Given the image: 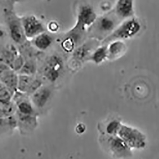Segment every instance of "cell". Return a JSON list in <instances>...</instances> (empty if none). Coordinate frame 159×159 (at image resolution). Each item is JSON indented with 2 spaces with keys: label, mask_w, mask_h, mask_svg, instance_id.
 <instances>
[{
  "label": "cell",
  "mask_w": 159,
  "mask_h": 159,
  "mask_svg": "<svg viewBox=\"0 0 159 159\" xmlns=\"http://www.w3.org/2000/svg\"><path fill=\"white\" fill-rule=\"evenodd\" d=\"M25 62V61L24 57L19 54L9 66L12 70L18 73L24 66Z\"/></svg>",
  "instance_id": "603a6c76"
},
{
  "label": "cell",
  "mask_w": 159,
  "mask_h": 159,
  "mask_svg": "<svg viewBox=\"0 0 159 159\" xmlns=\"http://www.w3.org/2000/svg\"><path fill=\"white\" fill-rule=\"evenodd\" d=\"M115 10L117 16L120 17L129 18L133 16V1L131 0H120L116 4Z\"/></svg>",
  "instance_id": "30bf717a"
},
{
  "label": "cell",
  "mask_w": 159,
  "mask_h": 159,
  "mask_svg": "<svg viewBox=\"0 0 159 159\" xmlns=\"http://www.w3.org/2000/svg\"><path fill=\"white\" fill-rule=\"evenodd\" d=\"M85 127L83 124L78 125L77 127V129L78 133H82L84 132L85 129Z\"/></svg>",
  "instance_id": "d4e9b609"
},
{
  "label": "cell",
  "mask_w": 159,
  "mask_h": 159,
  "mask_svg": "<svg viewBox=\"0 0 159 159\" xmlns=\"http://www.w3.org/2000/svg\"><path fill=\"white\" fill-rule=\"evenodd\" d=\"M106 136L107 147L114 157L117 159H126L132 156L131 148L119 136Z\"/></svg>",
  "instance_id": "277c9868"
},
{
  "label": "cell",
  "mask_w": 159,
  "mask_h": 159,
  "mask_svg": "<svg viewBox=\"0 0 159 159\" xmlns=\"http://www.w3.org/2000/svg\"><path fill=\"white\" fill-rule=\"evenodd\" d=\"M89 44L85 43L75 51L74 56L78 60H83L88 56L89 52L91 51V50L89 49Z\"/></svg>",
  "instance_id": "7402d4cb"
},
{
  "label": "cell",
  "mask_w": 159,
  "mask_h": 159,
  "mask_svg": "<svg viewBox=\"0 0 159 159\" xmlns=\"http://www.w3.org/2000/svg\"><path fill=\"white\" fill-rule=\"evenodd\" d=\"M37 71V65L35 61L32 59L25 61L24 66L21 70L18 73L19 75L33 76L36 73Z\"/></svg>",
  "instance_id": "ac0fdd59"
},
{
  "label": "cell",
  "mask_w": 159,
  "mask_h": 159,
  "mask_svg": "<svg viewBox=\"0 0 159 159\" xmlns=\"http://www.w3.org/2000/svg\"><path fill=\"white\" fill-rule=\"evenodd\" d=\"M8 26L11 37L16 43L23 44L26 40L22 21L14 16L8 20Z\"/></svg>",
  "instance_id": "ba28073f"
},
{
  "label": "cell",
  "mask_w": 159,
  "mask_h": 159,
  "mask_svg": "<svg viewBox=\"0 0 159 159\" xmlns=\"http://www.w3.org/2000/svg\"><path fill=\"white\" fill-rule=\"evenodd\" d=\"M16 91L1 83L0 84V101L1 104H6L11 101Z\"/></svg>",
  "instance_id": "2e32d148"
},
{
  "label": "cell",
  "mask_w": 159,
  "mask_h": 159,
  "mask_svg": "<svg viewBox=\"0 0 159 159\" xmlns=\"http://www.w3.org/2000/svg\"><path fill=\"white\" fill-rule=\"evenodd\" d=\"M110 6H109V3H107V2H104L102 4L101 6V9H102L103 11L108 10L110 9Z\"/></svg>",
  "instance_id": "484cf974"
},
{
  "label": "cell",
  "mask_w": 159,
  "mask_h": 159,
  "mask_svg": "<svg viewBox=\"0 0 159 159\" xmlns=\"http://www.w3.org/2000/svg\"><path fill=\"white\" fill-rule=\"evenodd\" d=\"M35 79L33 76L19 75L17 91L27 95H30Z\"/></svg>",
  "instance_id": "4fadbf2b"
},
{
  "label": "cell",
  "mask_w": 159,
  "mask_h": 159,
  "mask_svg": "<svg viewBox=\"0 0 159 159\" xmlns=\"http://www.w3.org/2000/svg\"><path fill=\"white\" fill-rule=\"evenodd\" d=\"M52 93L50 88L42 86L31 95V102L38 109H42L48 103Z\"/></svg>",
  "instance_id": "9c48e42d"
},
{
  "label": "cell",
  "mask_w": 159,
  "mask_h": 159,
  "mask_svg": "<svg viewBox=\"0 0 159 159\" xmlns=\"http://www.w3.org/2000/svg\"><path fill=\"white\" fill-rule=\"evenodd\" d=\"M21 21L26 39L35 38L45 32L43 25L35 16L25 17Z\"/></svg>",
  "instance_id": "5b68a950"
},
{
  "label": "cell",
  "mask_w": 159,
  "mask_h": 159,
  "mask_svg": "<svg viewBox=\"0 0 159 159\" xmlns=\"http://www.w3.org/2000/svg\"><path fill=\"white\" fill-rule=\"evenodd\" d=\"M64 63L60 56L53 55L49 57L42 69V74L47 80L55 83L61 77Z\"/></svg>",
  "instance_id": "7a4b0ae2"
},
{
  "label": "cell",
  "mask_w": 159,
  "mask_h": 159,
  "mask_svg": "<svg viewBox=\"0 0 159 159\" xmlns=\"http://www.w3.org/2000/svg\"><path fill=\"white\" fill-rule=\"evenodd\" d=\"M96 12L90 5L83 6L79 11L77 23L75 27L83 31L86 28L93 25L97 19Z\"/></svg>",
  "instance_id": "8992f818"
},
{
  "label": "cell",
  "mask_w": 159,
  "mask_h": 159,
  "mask_svg": "<svg viewBox=\"0 0 159 159\" xmlns=\"http://www.w3.org/2000/svg\"><path fill=\"white\" fill-rule=\"evenodd\" d=\"M75 41L70 36H68L61 43L62 49L66 53H71L75 48Z\"/></svg>",
  "instance_id": "44dd1931"
},
{
  "label": "cell",
  "mask_w": 159,
  "mask_h": 159,
  "mask_svg": "<svg viewBox=\"0 0 159 159\" xmlns=\"http://www.w3.org/2000/svg\"><path fill=\"white\" fill-rule=\"evenodd\" d=\"M48 28L51 32L56 33L59 29V25L57 21H51L48 25Z\"/></svg>",
  "instance_id": "cb8c5ba5"
},
{
  "label": "cell",
  "mask_w": 159,
  "mask_h": 159,
  "mask_svg": "<svg viewBox=\"0 0 159 159\" xmlns=\"http://www.w3.org/2000/svg\"><path fill=\"white\" fill-rule=\"evenodd\" d=\"M53 42V37L48 34L44 32L36 36L34 43L38 49L44 51L50 47Z\"/></svg>",
  "instance_id": "5bb4252c"
},
{
  "label": "cell",
  "mask_w": 159,
  "mask_h": 159,
  "mask_svg": "<svg viewBox=\"0 0 159 159\" xmlns=\"http://www.w3.org/2000/svg\"><path fill=\"white\" fill-rule=\"evenodd\" d=\"M19 55L17 49L13 45H10L3 48L1 52V63L10 66L14 62L16 57Z\"/></svg>",
  "instance_id": "7c38bea8"
},
{
  "label": "cell",
  "mask_w": 159,
  "mask_h": 159,
  "mask_svg": "<svg viewBox=\"0 0 159 159\" xmlns=\"http://www.w3.org/2000/svg\"><path fill=\"white\" fill-rule=\"evenodd\" d=\"M98 26L100 31L110 32L115 28V20L109 16L102 17L99 19Z\"/></svg>",
  "instance_id": "e0dca14e"
},
{
  "label": "cell",
  "mask_w": 159,
  "mask_h": 159,
  "mask_svg": "<svg viewBox=\"0 0 159 159\" xmlns=\"http://www.w3.org/2000/svg\"><path fill=\"white\" fill-rule=\"evenodd\" d=\"M0 80L1 83L14 91H17L19 74L9 66L1 63Z\"/></svg>",
  "instance_id": "52a82bcc"
},
{
  "label": "cell",
  "mask_w": 159,
  "mask_h": 159,
  "mask_svg": "<svg viewBox=\"0 0 159 159\" xmlns=\"http://www.w3.org/2000/svg\"><path fill=\"white\" fill-rule=\"evenodd\" d=\"M108 57L107 48L106 46L98 47L91 54L90 60L95 64H99Z\"/></svg>",
  "instance_id": "9a60e30c"
},
{
  "label": "cell",
  "mask_w": 159,
  "mask_h": 159,
  "mask_svg": "<svg viewBox=\"0 0 159 159\" xmlns=\"http://www.w3.org/2000/svg\"><path fill=\"white\" fill-rule=\"evenodd\" d=\"M141 29V24L137 19H129L116 29L107 40L114 41L131 38L138 34Z\"/></svg>",
  "instance_id": "3957f363"
},
{
  "label": "cell",
  "mask_w": 159,
  "mask_h": 159,
  "mask_svg": "<svg viewBox=\"0 0 159 159\" xmlns=\"http://www.w3.org/2000/svg\"><path fill=\"white\" fill-rule=\"evenodd\" d=\"M107 48L108 57L110 59L119 58L124 54L126 51V46L123 42L120 40L113 41Z\"/></svg>",
  "instance_id": "8fae6325"
},
{
  "label": "cell",
  "mask_w": 159,
  "mask_h": 159,
  "mask_svg": "<svg viewBox=\"0 0 159 159\" xmlns=\"http://www.w3.org/2000/svg\"><path fill=\"white\" fill-rule=\"evenodd\" d=\"M17 111V107L15 102L11 101L6 104H1V117L7 118L12 116Z\"/></svg>",
  "instance_id": "d6986e66"
},
{
  "label": "cell",
  "mask_w": 159,
  "mask_h": 159,
  "mask_svg": "<svg viewBox=\"0 0 159 159\" xmlns=\"http://www.w3.org/2000/svg\"><path fill=\"white\" fill-rule=\"evenodd\" d=\"M121 125L122 124L118 120H114L111 121L106 126V131L107 134L110 136L118 135Z\"/></svg>",
  "instance_id": "ffe728a7"
},
{
  "label": "cell",
  "mask_w": 159,
  "mask_h": 159,
  "mask_svg": "<svg viewBox=\"0 0 159 159\" xmlns=\"http://www.w3.org/2000/svg\"><path fill=\"white\" fill-rule=\"evenodd\" d=\"M118 136L131 149H143L146 145L145 136L138 129L122 124Z\"/></svg>",
  "instance_id": "6da1fadb"
}]
</instances>
